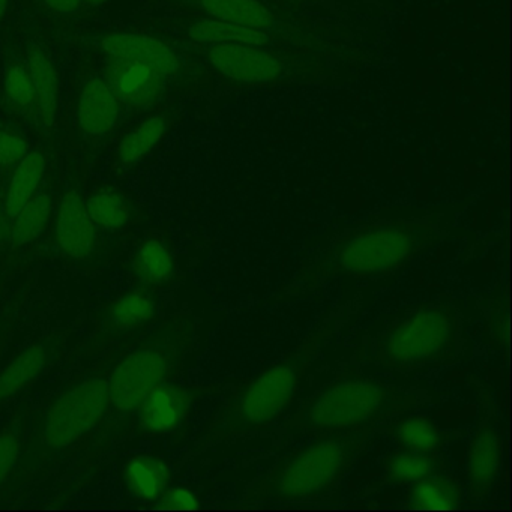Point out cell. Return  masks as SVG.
Instances as JSON below:
<instances>
[{"label":"cell","instance_id":"cell-1","mask_svg":"<svg viewBox=\"0 0 512 512\" xmlns=\"http://www.w3.org/2000/svg\"><path fill=\"white\" fill-rule=\"evenodd\" d=\"M448 236L445 223L434 217L382 220L341 230L299 263L281 292L301 298L337 278L389 277Z\"/></svg>","mask_w":512,"mask_h":512},{"label":"cell","instance_id":"cell-2","mask_svg":"<svg viewBox=\"0 0 512 512\" xmlns=\"http://www.w3.org/2000/svg\"><path fill=\"white\" fill-rule=\"evenodd\" d=\"M353 311L352 301L332 308L295 349L241 383L206 428L202 449L265 430L281 419L320 350L349 322Z\"/></svg>","mask_w":512,"mask_h":512},{"label":"cell","instance_id":"cell-3","mask_svg":"<svg viewBox=\"0 0 512 512\" xmlns=\"http://www.w3.org/2000/svg\"><path fill=\"white\" fill-rule=\"evenodd\" d=\"M430 401L427 391L392 385L370 376H343L302 401L280 425L287 439H316L350 428L386 424Z\"/></svg>","mask_w":512,"mask_h":512},{"label":"cell","instance_id":"cell-4","mask_svg":"<svg viewBox=\"0 0 512 512\" xmlns=\"http://www.w3.org/2000/svg\"><path fill=\"white\" fill-rule=\"evenodd\" d=\"M386 424H371L316 437L290 454L281 455L265 475L242 494L245 505L313 500L331 493L353 469L371 437Z\"/></svg>","mask_w":512,"mask_h":512},{"label":"cell","instance_id":"cell-5","mask_svg":"<svg viewBox=\"0 0 512 512\" xmlns=\"http://www.w3.org/2000/svg\"><path fill=\"white\" fill-rule=\"evenodd\" d=\"M460 331L454 305L425 302L397 317L374 338L371 362L400 374L448 364L457 356Z\"/></svg>","mask_w":512,"mask_h":512},{"label":"cell","instance_id":"cell-6","mask_svg":"<svg viewBox=\"0 0 512 512\" xmlns=\"http://www.w3.org/2000/svg\"><path fill=\"white\" fill-rule=\"evenodd\" d=\"M212 71L232 85L266 86L316 82L334 74L329 50H293L242 43L200 46Z\"/></svg>","mask_w":512,"mask_h":512},{"label":"cell","instance_id":"cell-7","mask_svg":"<svg viewBox=\"0 0 512 512\" xmlns=\"http://www.w3.org/2000/svg\"><path fill=\"white\" fill-rule=\"evenodd\" d=\"M110 406L109 383L106 379L83 380L61 395L44 416V443L53 449H64L91 433Z\"/></svg>","mask_w":512,"mask_h":512},{"label":"cell","instance_id":"cell-8","mask_svg":"<svg viewBox=\"0 0 512 512\" xmlns=\"http://www.w3.org/2000/svg\"><path fill=\"white\" fill-rule=\"evenodd\" d=\"M178 341L149 344L125 356L113 371L109 382L110 404L118 412H133L146 395L170 377L178 367Z\"/></svg>","mask_w":512,"mask_h":512},{"label":"cell","instance_id":"cell-9","mask_svg":"<svg viewBox=\"0 0 512 512\" xmlns=\"http://www.w3.org/2000/svg\"><path fill=\"white\" fill-rule=\"evenodd\" d=\"M193 5L199 16L271 32L310 46H326V41L319 40V26L299 23L284 8L265 0H193Z\"/></svg>","mask_w":512,"mask_h":512},{"label":"cell","instance_id":"cell-10","mask_svg":"<svg viewBox=\"0 0 512 512\" xmlns=\"http://www.w3.org/2000/svg\"><path fill=\"white\" fill-rule=\"evenodd\" d=\"M205 389L188 388L173 382L160 383L136 409L139 427L155 436L176 433L190 419L199 392Z\"/></svg>","mask_w":512,"mask_h":512},{"label":"cell","instance_id":"cell-11","mask_svg":"<svg viewBox=\"0 0 512 512\" xmlns=\"http://www.w3.org/2000/svg\"><path fill=\"white\" fill-rule=\"evenodd\" d=\"M503 439L490 418H485L467 452V493L481 502L496 485L502 470Z\"/></svg>","mask_w":512,"mask_h":512},{"label":"cell","instance_id":"cell-12","mask_svg":"<svg viewBox=\"0 0 512 512\" xmlns=\"http://www.w3.org/2000/svg\"><path fill=\"white\" fill-rule=\"evenodd\" d=\"M110 61L140 62L157 70L167 80L181 71V58L158 38L133 32H110L100 43Z\"/></svg>","mask_w":512,"mask_h":512},{"label":"cell","instance_id":"cell-13","mask_svg":"<svg viewBox=\"0 0 512 512\" xmlns=\"http://www.w3.org/2000/svg\"><path fill=\"white\" fill-rule=\"evenodd\" d=\"M56 244L70 259L88 260L98 248V232L89 217L85 199L68 191L59 203L55 223Z\"/></svg>","mask_w":512,"mask_h":512},{"label":"cell","instance_id":"cell-14","mask_svg":"<svg viewBox=\"0 0 512 512\" xmlns=\"http://www.w3.org/2000/svg\"><path fill=\"white\" fill-rule=\"evenodd\" d=\"M185 34L197 46L242 43L250 44V46L284 47V49L293 50H329L325 46H310V44L299 43V41L271 34V32L232 25V23L206 16H197L188 20L187 26H185Z\"/></svg>","mask_w":512,"mask_h":512},{"label":"cell","instance_id":"cell-15","mask_svg":"<svg viewBox=\"0 0 512 512\" xmlns=\"http://www.w3.org/2000/svg\"><path fill=\"white\" fill-rule=\"evenodd\" d=\"M107 83L121 103L149 107L163 98L167 79L140 62L112 61L107 67Z\"/></svg>","mask_w":512,"mask_h":512},{"label":"cell","instance_id":"cell-16","mask_svg":"<svg viewBox=\"0 0 512 512\" xmlns=\"http://www.w3.org/2000/svg\"><path fill=\"white\" fill-rule=\"evenodd\" d=\"M121 101L103 77L86 80L77 101V124L85 136L103 139L118 125Z\"/></svg>","mask_w":512,"mask_h":512},{"label":"cell","instance_id":"cell-17","mask_svg":"<svg viewBox=\"0 0 512 512\" xmlns=\"http://www.w3.org/2000/svg\"><path fill=\"white\" fill-rule=\"evenodd\" d=\"M29 73L35 89V116L44 133L55 127L59 107V71L52 56L34 44L28 52Z\"/></svg>","mask_w":512,"mask_h":512},{"label":"cell","instance_id":"cell-18","mask_svg":"<svg viewBox=\"0 0 512 512\" xmlns=\"http://www.w3.org/2000/svg\"><path fill=\"white\" fill-rule=\"evenodd\" d=\"M125 490L142 502H157L172 481L169 464L157 455L137 454L128 458L122 472Z\"/></svg>","mask_w":512,"mask_h":512},{"label":"cell","instance_id":"cell-19","mask_svg":"<svg viewBox=\"0 0 512 512\" xmlns=\"http://www.w3.org/2000/svg\"><path fill=\"white\" fill-rule=\"evenodd\" d=\"M388 433L394 439L400 451L409 452H443L451 440L452 434L442 430L433 418L425 415L395 416V421L386 424Z\"/></svg>","mask_w":512,"mask_h":512},{"label":"cell","instance_id":"cell-20","mask_svg":"<svg viewBox=\"0 0 512 512\" xmlns=\"http://www.w3.org/2000/svg\"><path fill=\"white\" fill-rule=\"evenodd\" d=\"M463 500V484L449 470L407 485L403 505L413 509H455Z\"/></svg>","mask_w":512,"mask_h":512},{"label":"cell","instance_id":"cell-21","mask_svg":"<svg viewBox=\"0 0 512 512\" xmlns=\"http://www.w3.org/2000/svg\"><path fill=\"white\" fill-rule=\"evenodd\" d=\"M382 484H412L419 479L427 478L434 473L449 472V464L443 452H409L394 451L382 460Z\"/></svg>","mask_w":512,"mask_h":512},{"label":"cell","instance_id":"cell-22","mask_svg":"<svg viewBox=\"0 0 512 512\" xmlns=\"http://www.w3.org/2000/svg\"><path fill=\"white\" fill-rule=\"evenodd\" d=\"M46 167V157L40 151H29L25 158L16 164L5 194V215L10 220H13L37 194L46 175Z\"/></svg>","mask_w":512,"mask_h":512},{"label":"cell","instance_id":"cell-23","mask_svg":"<svg viewBox=\"0 0 512 512\" xmlns=\"http://www.w3.org/2000/svg\"><path fill=\"white\" fill-rule=\"evenodd\" d=\"M131 268L137 280L148 287L166 286L178 274L172 251L160 239L143 242L134 253Z\"/></svg>","mask_w":512,"mask_h":512},{"label":"cell","instance_id":"cell-24","mask_svg":"<svg viewBox=\"0 0 512 512\" xmlns=\"http://www.w3.org/2000/svg\"><path fill=\"white\" fill-rule=\"evenodd\" d=\"M49 362V352L41 344L22 350L4 370L0 371V401H7L31 385Z\"/></svg>","mask_w":512,"mask_h":512},{"label":"cell","instance_id":"cell-25","mask_svg":"<svg viewBox=\"0 0 512 512\" xmlns=\"http://www.w3.org/2000/svg\"><path fill=\"white\" fill-rule=\"evenodd\" d=\"M167 128H169V119L161 113H155L143 119L119 142L118 160L124 166L139 163L157 148L158 143L166 136Z\"/></svg>","mask_w":512,"mask_h":512},{"label":"cell","instance_id":"cell-26","mask_svg":"<svg viewBox=\"0 0 512 512\" xmlns=\"http://www.w3.org/2000/svg\"><path fill=\"white\" fill-rule=\"evenodd\" d=\"M157 316V301L146 289L130 290L110 307L109 319L121 331L140 328Z\"/></svg>","mask_w":512,"mask_h":512},{"label":"cell","instance_id":"cell-27","mask_svg":"<svg viewBox=\"0 0 512 512\" xmlns=\"http://www.w3.org/2000/svg\"><path fill=\"white\" fill-rule=\"evenodd\" d=\"M50 215H52V197L47 193L35 194L28 205L13 218L11 244L23 247L40 238L49 224Z\"/></svg>","mask_w":512,"mask_h":512},{"label":"cell","instance_id":"cell-28","mask_svg":"<svg viewBox=\"0 0 512 512\" xmlns=\"http://www.w3.org/2000/svg\"><path fill=\"white\" fill-rule=\"evenodd\" d=\"M85 203L89 217L97 229L113 232L127 226L130 221V205L115 191H97Z\"/></svg>","mask_w":512,"mask_h":512},{"label":"cell","instance_id":"cell-29","mask_svg":"<svg viewBox=\"0 0 512 512\" xmlns=\"http://www.w3.org/2000/svg\"><path fill=\"white\" fill-rule=\"evenodd\" d=\"M4 92L14 109L35 113L34 82L28 65L16 62L8 67L4 77Z\"/></svg>","mask_w":512,"mask_h":512},{"label":"cell","instance_id":"cell-30","mask_svg":"<svg viewBox=\"0 0 512 512\" xmlns=\"http://www.w3.org/2000/svg\"><path fill=\"white\" fill-rule=\"evenodd\" d=\"M29 152L28 140L13 128H0V167H14Z\"/></svg>","mask_w":512,"mask_h":512},{"label":"cell","instance_id":"cell-31","mask_svg":"<svg viewBox=\"0 0 512 512\" xmlns=\"http://www.w3.org/2000/svg\"><path fill=\"white\" fill-rule=\"evenodd\" d=\"M20 452V439L14 431L0 433V488L4 487L16 467Z\"/></svg>","mask_w":512,"mask_h":512},{"label":"cell","instance_id":"cell-32","mask_svg":"<svg viewBox=\"0 0 512 512\" xmlns=\"http://www.w3.org/2000/svg\"><path fill=\"white\" fill-rule=\"evenodd\" d=\"M488 331H490L491 344L496 349H502L506 343V308L503 296L494 295L488 313Z\"/></svg>","mask_w":512,"mask_h":512},{"label":"cell","instance_id":"cell-33","mask_svg":"<svg viewBox=\"0 0 512 512\" xmlns=\"http://www.w3.org/2000/svg\"><path fill=\"white\" fill-rule=\"evenodd\" d=\"M160 509H199L200 503L196 494L185 487L167 488L166 493L157 500Z\"/></svg>","mask_w":512,"mask_h":512},{"label":"cell","instance_id":"cell-34","mask_svg":"<svg viewBox=\"0 0 512 512\" xmlns=\"http://www.w3.org/2000/svg\"><path fill=\"white\" fill-rule=\"evenodd\" d=\"M44 7L59 16H73L82 8L83 0H41Z\"/></svg>","mask_w":512,"mask_h":512},{"label":"cell","instance_id":"cell-35","mask_svg":"<svg viewBox=\"0 0 512 512\" xmlns=\"http://www.w3.org/2000/svg\"><path fill=\"white\" fill-rule=\"evenodd\" d=\"M268 4L277 5V7L286 8L289 5H296L301 2V0H265Z\"/></svg>","mask_w":512,"mask_h":512},{"label":"cell","instance_id":"cell-36","mask_svg":"<svg viewBox=\"0 0 512 512\" xmlns=\"http://www.w3.org/2000/svg\"><path fill=\"white\" fill-rule=\"evenodd\" d=\"M8 5H10V0H0V22H2L5 14H7Z\"/></svg>","mask_w":512,"mask_h":512},{"label":"cell","instance_id":"cell-37","mask_svg":"<svg viewBox=\"0 0 512 512\" xmlns=\"http://www.w3.org/2000/svg\"><path fill=\"white\" fill-rule=\"evenodd\" d=\"M83 2H91V4H101V2H106V0H83Z\"/></svg>","mask_w":512,"mask_h":512},{"label":"cell","instance_id":"cell-38","mask_svg":"<svg viewBox=\"0 0 512 512\" xmlns=\"http://www.w3.org/2000/svg\"><path fill=\"white\" fill-rule=\"evenodd\" d=\"M362 2H380V0H362Z\"/></svg>","mask_w":512,"mask_h":512},{"label":"cell","instance_id":"cell-39","mask_svg":"<svg viewBox=\"0 0 512 512\" xmlns=\"http://www.w3.org/2000/svg\"><path fill=\"white\" fill-rule=\"evenodd\" d=\"M0 232H2V220H0Z\"/></svg>","mask_w":512,"mask_h":512}]
</instances>
